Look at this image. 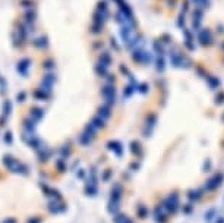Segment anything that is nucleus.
Wrapping results in <instances>:
<instances>
[{
	"mask_svg": "<svg viewBox=\"0 0 224 223\" xmlns=\"http://www.w3.org/2000/svg\"><path fill=\"white\" fill-rule=\"evenodd\" d=\"M40 222V219H34V220H29L28 223H38Z\"/></svg>",
	"mask_w": 224,
	"mask_h": 223,
	"instance_id": "obj_3",
	"label": "nucleus"
},
{
	"mask_svg": "<svg viewBox=\"0 0 224 223\" xmlns=\"http://www.w3.org/2000/svg\"><path fill=\"white\" fill-rule=\"evenodd\" d=\"M116 223H132L126 216H117L116 217Z\"/></svg>",
	"mask_w": 224,
	"mask_h": 223,
	"instance_id": "obj_2",
	"label": "nucleus"
},
{
	"mask_svg": "<svg viewBox=\"0 0 224 223\" xmlns=\"http://www.w3.org/2000/svg\"><path fill=\"white\" fill-rule=\"evenodd\" d=\"M5 223H16V222H15L13 219H10V220H6V222H5Z\"/></svg>",
	"mask_w": 224,
	"mask_h": 223,
	"instance_id": "obj_4",
	"label": "nucleus"
},
{
	"mask_svg": "<svg viewBox=\"0 0 224 223\" xmlns=\"http://www.w3.org/2000/svg\"><path fill=\"white\" fill-rule=\"evenodd\" d=\"M65 209L63 206H60L59 207V204L54 201V203H50V211H54V213H59V211H62V210Z\"/></svg>",
	"mask_w": 224,
	"mask_h": 223,
	"instance_id": "obj_1",
	"label": "nucleus"
}]
</instances>
